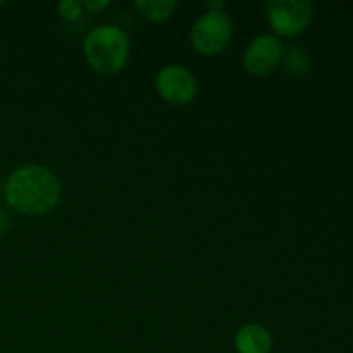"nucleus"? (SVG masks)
<instances>
[{
  "mask_svg": "<svg viewBox=\"0 0 353 353\" xmlns=\"http://www.w3.org/2000/svg\"><path fill=\"white\" fill-rule=\"evenodd\" d=\"M110 6V0H83V9L90 12H100Z\"/></svg>",
  "mask_w": 353,
  "mask_h": 353,
  "instance_id": "11",
  "label": "nucleus"
},
{
  "mask_svg": "<svg viewBox=\"0 0 353 353\" xmlns=\"http://www.w3.org/2000/svg\"><path fill=\"white\" fill-rule=\"evenodd\" d=\"M83 54L90 69L99 74H119L130 61L131 40L126 31L116 24H99L86 33Z\"/></svg>",
  "mask_w": 353,
  "mask_h": 353,
  "instance_id": "2",
  "label": "nucleus"
},
{
  "mask_svg": "<svg viewBox=\"0 0 353 353\" xmlns=\"http://www.w3.org/2000/svg\"><path fill=\"white\" fill-rule=\"evenodd\" d=\"M285 65L292 74L302 76L305 74L307 69H309V57H307L305 52L299 47H292L290 50H286L285 54Z\"/></svg>",
  "mask_w": 353,
  "mask_h": 353,
  "instance_id": "9",
  "label": "nucleus"
},
{
  "mask_svg": "<svg viewBox=\"0 0 353 353\" xmlns=\"http://www.w3.org/2000/svg\"><path fill=\"white\" fill-rule=\"evenodd\" d=\"M83 10H85L83 9V2H79V0H62L57 6L59 16L68 21V23L78 21L83 16Z\"/></svg>",
  "mask_w": 353,
  "mask_h": 353,
  "instance_id": "10",
  "label": "nucleus"
},
{
  "mask_svg": "<svg viewBox=\"0 0 353 353\" xmlns=\"http://www.w3.org/2000/svg\"><path fill=\"white\" fill-rule=\"evenodd\" d=\"M285 57V47L274 34H259L245 48L241 55L243 69L252 76L271 74Z\"/></svg>",
  "mask_w": 353,
  "mask_h": 353,
  "instance_id": "6",
  "label": "nucleus"
},
{
  "mask_svg": "<svg viewBox=\"0 0 353 353\" xmlns=\"http://www.w3.org/2000/svg\"><path fill=\"white\" fill-rule=\"evenodd\" d=\"M62 185L48 168L26 164L14 169L3 183V200L17 214L30 217L45 216L61 202Z\"/></svg>",
  "mask_w": 353,
  "mask_h": 353,
  "instance_id": "1",
  "label": "nucleus"
},
{
  "mask_svg": "<svg viewBox=\"0 0 353 353\" xmlns=\"http://www.w3.org/2000/svg\"><path fill=\"white\" fill-rule=\"evenodd\" d=\"M233 38V21L226 12H205L190 30V45L203 57H216L224 52Z\"/></svg>",
  "mask_w": 353,
  "mask_h": 353,
  "instance_id": "3",
  "label": "nucleus"
},
{
  "mask_svg": "<svg viewBox=\"0 0 353 353\" xmlns=\"http://www.w3.org/2000/svg\"><path fill=\"white\" fill-rule=\"evenodd\" d=\"M224 7H226V2H223V0L207 2V10H209V12H224Z\"/></svg>",
  "mask_w": 353,
  "mask_h": 353,
  "instance_id": "12",
  "label": "nucleus"
},
{
  "mask_svg": "<svg viewBox=\"0 0 353 353\" xmlns=\"http://www.w3.org/2000/svg\"><path fill=\"white\" fill-rule=\"evenodd\" d=\"M274 347L271 331L257 323L241 326L234 334L236 353H271Z\"/></svg>",
  "mask_w": 353,
  "mask_h": 353,
  "instance_id": "7",
  "label": "nucleus"
},
{
  "mask_svg": "<svg viewBox=\"0 0 353 353\" xmlns=\"http://www.w3.org/2000/svg\"><path fill=\"white\" fill-rule=\"evenodd\" d=\"M265 16L274 37L295 38L312 23L314 6L309 0H269Z\"/></svg>",
  "mask_w": 353,
  "mask_h": 353,
  "instance_id": "4",
  "label": "nucleus"
},
{
  "mask_svg": "<svg viewBox=\"0 0 353 353\" xmlns=\"http://www.w3.org/2000/svg\"><path fill=\"white\" fill-rule=\"evenodd\" d=\"M7 226H9V219H7L6 212H2V210H0V236L6 233Z\"/></svg>",
  "mask_w": 353,
  "mask_h": 353,
  "instance_id": "13",
  "label": "nucleus"
},
{
  "mask_svg": "<svg viewBox=\"0 0 353 353\" xmlns=\"http://www.w3.org/2000/svg\"><path fill=\"white\" fill-rule=\"evenodd\" d=\"M157 95L169 105L183 107L195 100L199 93V81L188 68L181 64H168L155 74Z\"/></svg>",
  "mask_w": 353,
  "mask_h": 353,
  "instance_id": "5",
  "label": "nucleus"
},
{
  "mask_svg": "<svg viewBox=\"0 0 353 353\" xmlns=\"http://www.w3.org/2000/svg\"><path fill=\"white\" fill-rule=\"evenodd\" d=\"M134 7L145 19L152 21V23H162L172 16L176 2L172 0H137Z\"/></svg>",
  "mask_w": 353,
  "mask_h": 353,
  "instance_id": "8",
  "label": "nucleus"
}]
</instances>
